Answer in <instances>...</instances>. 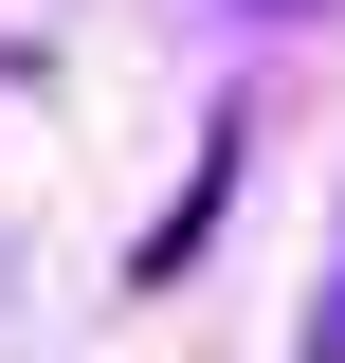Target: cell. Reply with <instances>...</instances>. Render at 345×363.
Returning <instances> with one entry per match:
<instances>
[{
    "instance_id": "cell-1",
    "label": "cell",
    "mask_w": 345,
    "mask_h": 363,
    "mask_svg": "<svg viewBox=\"0 0 345 363\" xmlns=\"http://www.w3.org/2000/svg\"><path fill=\"white\" fill-rule=\"evenodd\" d=\"M309 363H345V272H327V291H309Z\"/></svg>"
}]
</instances>
